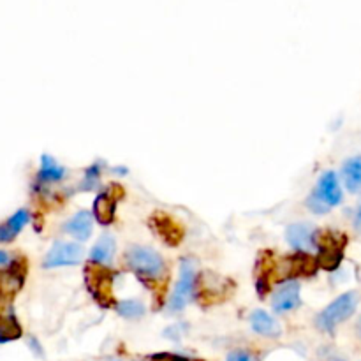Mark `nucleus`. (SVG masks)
<instances>
[{
    "mask_svg": "<svg viewBox=\"0 0 361 361\" xmlns=\"http://www.w3.org/2000/svg\"><path fill=\"white\" fill-rule=\"evenodd\" d=\"M315 233H317V229L312 224L296 222L285 229V240H288V243L296 252L308 254L310 250L315 249Z\"/></svg>",
    "mask_w": 361,
    "mask_h": 361,
    "instance_id": "9d476101",
    "label": "nucleus"
},
{
    "mask_svg": "<svg viewBox=\"0 0 361 361\" xmlns=\"http://www.w3.org/2000/svg\"><path fill=\"white\" fill-rule=\"evenodd\" d=\"M358 303H360V294L356 291L344 292V294L338 296L337 300L331 301L323 312L317 314L315 326L319 328L321 331L333 333L338 324H342L344 321L349 319L351 315L356 312Z\"/></svg>",
    "mask_w": 361,
    "mask_h": 361,
    "instance_id": "7ed1b4c3",
    "label": "nucleus"
},
{
    "mask_svg": "<svg viewBox=\"0 0 361 361\" xmlns=\"http://www.w3.org/2000/svg\"><path fill=\"white\" fill-rule=\"evenodd\" d=\"M25 273H27V263L24 259H12L11 265L0 272V298L11 300L16 292L24 288Z\"/></svg>",
    "mask_w": 361,
    "mask_h": 361,
    "instance_id": "6e6552de",
    "label": "nucleus"
},
{
    "mask_svg": "<svg viewBox=\"0 0 361 361\" xmlns=\"http://www.w3.org/2000/svg\"><path fill=\"white\" fill-rule=\"evenodd\" d=\"M85 282L94 300L103 308H115L113 298V273L100 265H89L85 270Z\"/></svg>",
    "mask_w": 361,
    "mask_h": 361,
    "instance_id": "39448f33",
    "label": "nucleus"
},
{
    "mask_svg": "<svg viewBox=\"0 0 361 361\" xmlns=\"http://www.w3.org/2000/svg\"><path fill=\"white\" fill-rule=\"evenodd\" d=\"M300 284L294 281H288L273 292L272 307L275 312H289L300 307Z\"/></svg>",
    "mask_w": 361,
    "mask_h": 361,
    "instance_id": "f8f14e48",
    "label": "nucleus"
},
{
    "mask_svg": "<svg viewBox=\"0 0 361 361\" xmlns=\"http://www.w3.org/2000/svg\"><path fill=\"white\" fill-rule=\"evenodd\" d=\"M11 256H9V252H6V250H0V266H9L11 265Z\"/></svg>",
    "mask_w": 361,
    "mask_h": 361,
    "instance_id": "a878e982",
    "label": "nucleus"
},
{
    "mask_svg": "<svg viewBox=\"0 0 361 361\" xmlns=\"http://www.w3.org/2000/svg\"><path fill=\"white\" fill-rule=\"evenodd\" d=\"M100 162L97 164L90 166L87 171H85V178H83V184H81V188L83 191H92L97 184H99V177H100Z\"/></svg>",
    "mask_w": 361,
    "mask_h": 361,
    "instance_id": "aec40b11",
    "label": "nucleus"
},
{
    "mask_svg": "<svg viewBox=\"0 0 361 361\" xmlns=\"http://www.w3.org/2000/svg\"><path fill=\"white\" fill-rule=\"evenodd\" d=\"M227 361H252V356L245 353V351H233L227 356Z\"/></svg>",
    "mask_w": 361,
    "mask_h": 361,
    "instance_id": "393cba45",
    "label": "nucleus"
},
{
    "mask_svg": "<svg viewBox=\"0 0 361 361\" xmlns=\"http://www.w3.org/2000/svg\"><path fill=\"white\" fill-rule=\"evenodd\" d=\"M115 310L122 315L123 319H139L145 314V307L138 300H125L118 301L115 305Z\"/></svg>",
    "mask_w": 361,
    "mask_h": 361,
    "instance_id": "6ab92c4d",
    "label": "nucleus"
},
{
    "mask_svg": "<svg viewBox=\"0 0 361 361\" xmlns=\"http://www.w3.org/2000/svg\"><path fill=\"white\" fill-rule=\"evenodd\" d=\"M28 220H30V213H28L27 210H18V211H16V213H15V215L9 217L8 222H6V224H8V226L11 227L12 231H15L16 235H18L19 231L24 229L25 226H27Z\"/></svg>",
    "mask_w": 361,
    "mask_h": 361,
    "instance_id": "412c9836",
    "label": "nucleus"
},
{
    "mask_svg": "<svg viewBox=\"0 0 361 361\" xmlns=\"http://www.w3.org/2000/svg\"><path fill=\"white\" fill-rule=\"evenodd\" d=\"M194 288H196V272L194 263L191 259H184L180 263V277H178L175 291L169 300V308L173 312H180L185 305L194 298Z\"/></svg>",
    "mask_w": 361,
    "mask_h": 361,
    "instance_id": "423d86ee",
    "label": "nucleus"
},
{
    "mask_svg": "<svg viewBox=\"0 0 361 361\" xmlns=\"http://www.w3.org/2000/svg\"><path fill=\"white\" fill-rule=\"evenodd\" d=\"M250 326L256 333L263 335V337L268 338H277L281 335V326L272 315L266 314L265 310H256L250 315Z\"/></svg>",
    "mask_w": 361,
    "mask_h": 361,
    "instance_id": "dca6fc26",
    "label": "nucleus"
},
{
    "mask_svg": "<svg viewBox=\"0 0 361 361\" xmlns=\"http://www.w3.org/2000/svg\"><path fill=\"white\" fill-rule=\"evenodd\" d=\"M67 175L66 168L58 164L50 155H42L41 157V168L37 173V185H48L57 184V182L64 180Z\"/></svg>",
    "mask_w": 361,
    "mask_h": 361,
    "instance_id": "4468645a",
    "label": "nucleus"
},
{
    "mask_svg": "<svg viewBox=\"0 0 361 361\" xmlns=\"http://www.w3.org/2000/svg\"><path fill=\"white\" fill-rule=\"evenodd\" d=\"M358 331H360V333H361V317H360V319H358Z\"/></svg>",
    "mask_w": 361,
    "mask_h": 361,
    "instance_id": "bb28decb",
    "label": "nucleus"
},
{
    "mask_svg": "<svg viewBox=\"0 0 361 361\" xmlns=\"http://www.w3.org/2000/svg\"><path fill=\"white\" fill-rule=\"evenodd\" d=\"M16 233L8 226V224H0V243H6V242H11L15 240Z\"/></svg>",
    "mask_w": 361,
    "mask_h": 361,
    "instance_id": "b1692460",
    "label": "nucleus"
},
{
    "mask_svg": "<svg viewBox=\"0 0 361 361\" xmlns=\"http://www.w3.org/2000/svg\"><path fill=\"white\" fill-rule=\"evenodd\" d=\"M342 188L338 184L337 175L333 171H326L308 196L307 206L314 213H326V211H330V208L342 203Z\"/></svg>",
    "mask_w": 361,
    "mask_h": 361,
    "instance_id": "20e7f679",
    "label": "nucleus"
},
{
    "mask_svg": "<svg viewBox=\"0 0 361 361\" xmlns=\"http://www.w3.org/2000/svg\"><path fill=\"white\" fill-rule=\"evenodd\" d=\"M113 361H116V360H113Z\"/></svg>",
    "mask_w": 361,
    "mask_h": 361,
    "instance_id": "cd10ccee",
    "label": "nucleus"
},
{
    "mask_svg": "<svg viewBox=\"0 0 361 361\" xmlns=\"http://www.w3.org/2000/svg\"><path fill=\"white\" fill-rule=\"evenodd\" d=\"M81 259H83V249H81V245L71 242H58L46 254L42 266L46 270L58 268V266H74L80 265Z\"/></svg>",
    "mask_w": 361,
    "mask_h": 361,
    "instance_id": "0eeeda50",
    "label": "nucleus"
},
{
    "mask_svg": "<svg viewBox=\"0 0 361 361\" xmlns=\"http://www.w3.org/2000/svg\"><path fill=\"white\" fill-rule=\"evenodd\" d=\"M152 361H201V360H193V358L180 356V354L161 353V354H155V356H152Z\"/></svg>",
    "mask_w": 361,
    "mask_h": 361,
    "instance_id": "4be33fe9",
    "label": "nucleus"
},
{
    "mask_svg": "<svg viewBox=\"0 0 361 361\" xmlns=\"http://www.w3.org/2000/svg\"><path fill=\"white\" fill-rule=\"evenodd\" d=\"M319 354H321V360L323 361H347L342 354L337 353L335 349H328V347L321 349Z\"/></svg>",
    "mask_w": 361,
    "mask_h": 361,
    "instance_id": "5701e85b",
    "label": "nucleus"
},
{
    "mask_svg": "<svg viewBox=\"0 0 361 361\" xmlns=\"http://www.w3.org/2000/svg\"><path fill=\"white\" fill-rule=\"evenodd\" d=\"M116 243L115 238L112 235H103L99 238V242L92 247L90 250V263L92 265H100L108 266L113 261V256H115Z\"/></svg>",
    "mask_w": 361,
    "mask_h": 361,
    "instance_id": "2eb2a0df",
    "label": "nucleus"
},
{
    "mask_svg": "<svg viewBox=\"0 0 361 361\" xmlns=\"http://www.w3.org/2000/svg\"><path fill=\"white\" fill-rule=\"evenodd\" d=\"M123 261H125L127 268L148 288H154V282H161L166 277L164 259L161 254L148 247H131L123 254Z\"/></svg>",
    "mask_w": 361,
    "mask_h": 361,
    "instance_id": "f257e3e1",
    "label": "nucleus"
},
{
    "mask_svg": "<svg viewBox=\"0 0 361 361\" xmlns=\"http://www.w3.org/2000/svg\"><path fill=\"white\" fill-rule=\"evenodd\" d=\"M150 222L152 229H154L159 238L164 243H168V245L177 247L178 243L184 240V229L180 227V224L171 219L169 215H166V213H162V211H157L155 215H152Z\"/></svg>",
    "mask_w": 361,
    "mask_h": 361,
    "instance_id": "9b49d317",
    "label": "nucleus"
},
{
    "mask_svg": "<svg viewBox=\"0 0 361 361\" xmlns=\"http://www.w3.org/2000/svg\"><path fill=\"white\" fill-rule=\"evenodd\" d=\"M360 204H361V203H360Z\"/></svg>",
    "mask_w": 361,
    "mask_h": 361,
    "instance_id": "c85d7f7f",
    "label": "nucleus"
},
{
    "mask_svg": "<svg viewBox=\"0 0 361 361\" xmlns=\"http://www.w3.org/2000/svg\"><path fill=\"white\" fill-rule=\"evenodd\" d=\"M122 196V187L115 184L96 197V201H94V219H96L100 226H109V224L113 222L116 211V203H118V200Z\"/></svg>",
    "mask_w": 361,
    "mask_h": 361,
    "instance_id": "1a4fd4ad",
    "label": "nucleus"
},
{
    "mask_svg": "<svg viewBox=\"0 0 361 361\" xmlns=\"http://www.w3.org/2000/svg\"><path fill=\"white\" fill-rule=\"evenodd\" d=\"M19 337H21V326L16 315L11 310L8 314H0V344L11 342Z\"/></svg>",
    "mask_w": 361,
    "mask_h": 361,
    "instance_id": "a211bd4d",
    "label": "nucleus"
},
{
    "mask_svg": "<svg viewBox=\"0 0 361 361\" xmlns=\"http://www.w3.org/2000/svg\"><path fill=\"white\" fill-rule=\"evenodd\" d=\"M92 229H94V217L92 213L87 210L78 211L76 215L71 217V219L66 222V226H64V231H66L67 235L74 236V238L80 240V242L89 240L90 236H92Z\"/></svg>",
    "mask_w": 361,
    "mask_h": 361,
    "instance_id": "ddd939ff",
    "label": "nucleus"
},
{
    "mask_svg": "<svg viewBox=\"0 0 361 361\" xmlns=\"http://www.w3.org/2000/svg\"><path fill=\"white\" fill-rule=\"evenodd\" d=\"M317 250V266L328 272H333L344 259V249L347 245V236L337 231H317L314 240Z\"/></svg>",
    "mask_w": 361,
    "mask_h": 361,
    "instance_id": "f03ea898",
    "label": "nucleus"
},
{
    "mask_svg": "<svg viewBox=\"0 0 361 361\" xmlns=\"http://www.w3.org/2000/svg\"><path fill=\"white\" fill-rule=\"evenodd\" d=\"M342 177L346 188L349 193H360L361 191V155L347 159L342 166Z\"/></svg>",
    "mask_w": 361,
    "mask_h": 361,
    "instance_id": "f3484780",
    "label": "nucleus"
}]
</instances>
